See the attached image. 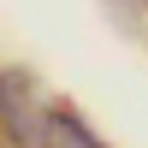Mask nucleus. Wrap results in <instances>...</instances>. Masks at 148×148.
I'll use <instances>...</instances> for the list:
<instances>
[{"label":"nucleus","instance_id":"f257e3e1","mask_svg":"<svg viewBox=\"0 0 148 148\" xmlns=\"http://www.w3.org/2000/svg\"><path fill=\"white\" fill-rule=\"evenodd\" d=\"M0 130L18 148H42V136H47V101L36 95V77L0 71Z\"/></svg>","mask_w":148,"mask_h":148},{"label":"nucleus","instance_id":"f03ea898","mask_svg":"<svg viewBox=\"0 0 148 148\" xmlns=\"http://www.w3.org/2000/svg\"><path fill=\"white\" fill-rule=\"evenodd\" d=\"M42 148H107V142L95 136L71 107H47V136H42Z\"/></svg>","mask_w":148,"mask_h":148},{"label":"nucleus","instance_id":"7ed1b4c3","mask_svg":"<svg viewBox=\"0 0 148 148\" xmlns=\"http://www.w3.org/2000/svg\"><path fill=\"white\" fill-rule=\"evenodd\" d=\"M113 12L130 36H148V0H113Z\"/></svg>","mask_w":148,"mask_h":148}]
</instances>
